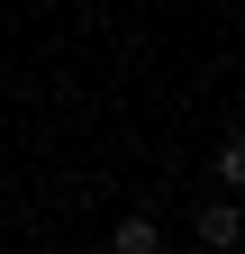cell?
Returning a JSON list of instances; mask_svg holds the SVG:
<instances>
[{
	"mask_svg": "<svg viewBox=\"0 0 245 254\" xmlns=\"http://www.w3.org/2000/svg\"><path fill=\"white\" fill-rule=\"evenodd\" d=\"M191 227H200V245H209V254H236V245H245V209H236V200H200Z\"/></svg>",
	"mask_w": 245,
	"mask_h": 254,
	"instance_id": "1",
	"label": "cell"
},
{
	"mask_svg": "<svg viewBox=\"0 0 245 254\" xmlns=\"http://www.w3.org/2000/svg\"><path fill=\"white\" fill-rule=\"evenodd\" d=\"M109 254H164V227H155L145 209H127V218L109 227Z\"/></svg>",
	"mask_w": 245,
	"mask_h": 254,
	"instance_id": "2",
	"label": "cell"
},
{
	"mask_svg": "<svg viewBox=\"0 0 245 254\" xmlns=\"http://www.w3.org/2000/svg\"><path fill=\"white\" fill-rule=\"evenodd\" d=\"M209 182H218V190H245V136H227V145H218V164H209Z\"/></svg>",
	"mask_w": 245,
	"mask_h": 254,
	"instance_id": "3",
	"label": "cell"
}]
</instances>
